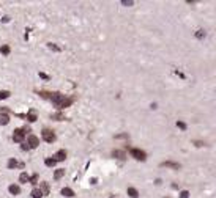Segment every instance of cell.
<instances>
[{
    "mask_svg": "<svg viewBox=\"0 0 216 198\" xmlns=\"http://www.w3.org/2000/svg\"><path fill=\"white\" fill-rule=\"evenodd\" d=\"M40 96L41 97H47L49 101L59 109V110H62V109H66V107H69L71 104L74 102V97H66L65 94H62V93H46V91H40Z\"/></svg>",
    "mask_w": 216,
    "mask_h": 198,
    "instance_id": "6da1fadb",
    "label": "cell"
},
{
    "mask_svg": "<svg viewBox=\"0 0 216 198\" xmlns=\"http://www.w3.org/2000/svg\"><path fill=\"white\" fill-rule=\"evenodd\" d=\"M131 156H133L136 160H140V162H143V160L147 159V154H145V151L139 150V148H133V150H131Z\"/></svg>",
    "mask_w": 216,
    "mask_h": 198,
    "instance_id": "7a4b0ae2",
    "label": "cell"
},
{
    "mask_svg": "<svg viewBox=\"0 0 216 198\" xmlns=\"http://www.w3.org/2000/svg\"><path fill=\"white\" fill-rule=\"evenodd\" d=\"M41 135H43V140L47 142V143L55 142V134H54V131H51V129H43Z\"/></svg>",
    "mask_w": 216,
    "mask_h": 198,
    "instance_id": "3957f363",
    "label": "cell"
},
{
    "mask_svg": "<svg viewBox=\"0 0 216 198\" xmlns=\"http://www.w3.org/2000/svg\"><path fill=\"white\" fill-rule=\"evenodd\" d=\"M24 137H26V132H24L22 129H14L13 132V140L16 143H22L24 142Z\"/></svg>",
    "mask_w": 216,
    "mask_h": 198,
    "instance_id": "277c9868",
    "label": "cell"
},
{
    "mask_svg": "<svg viewBox=\"0 0 216 198\" xmlns=\"http://www.w3.org/2000/svg\"><path fill=\"white\" fill-rule=\"evenodd\" d=\"M29 148H32V150H35V148H38V145H40V138L36 137V135H33V134H30L29 135Z\"/></svg>",
    "mask_w": 216,
    "mask_h": 198,
    "instance_id": "5b68a950",
    "label": "cell"
},
{
    "mask_svg": "<svg viewBox=\"0 0 216 198\" xmlns=\"http://www.w3.org/2000/svg\"><path fill=\"white\" fill-rule=\"evenodd\" d=\"M161 167H167V168H172V170H180V164L172 162V160H166V162H162Z\"/></svg>",
    "mask_w": 216,
    "mask_h": 198,
    "instance_id": "8992f818",
    "label": "cell"
},
{
    "mask_svg": "<svg viewBox=\"0 0 216 198\" xmlns=\"http://www.w3.org/2000/svg\"><path fill=\"white\" fill-rule=\"evenodd\" d=\"M21 118H26L27 121H30V123H35L36 121V113H35V110H30L27 115H19Z\"/></svg>",
    "mask_w": 216,
    "mask_h": 198,
    "instance_id": "52a82bcc",
    "label": "cell"
},
{
    "mask_svg": "<svg viewBox=\"0 0 216 198\" xmlns=\"http://www.w3.org/2000/svg\"><path fill=\"white\" fill-rule=\"evenodd\" d=\"M54 159H55V162H62V160H65V159H66V151H65V150L57 151L55 156H54Z\"/></svg>",
    "mask_w": 216,
    "mask_h": 198,
    "instance_id": "ba28073f",
    "label": "cell"
},
{
    "mask_svg": "<svg viewBox=\"0 0 216 198\" xmlns=\"http://www.w3.org/2000/svg\"><path fill=\"white\" fill-rule=\"evenodd\" d=\"M16 167L24 168V162H17L16 159H10L8 160V168H16Z\"/></svg>",
    "mask_w": 216,
    "mask_h": 198,
    "instance_id": "9c48e42d",
    "label": "cell"
},
{
    "mask_svg": "<svg viewBox=\"0 0 216 198\" xmlns=\"http://www.w3.org/2000/svg\"><path fill=\"white\" fill-rule=\"evenodd\" d=\"M10 123V116L7 115V113H2L0 112V126H7Z\"/></svg>",
    "mask_w": 216,
    "mask_h": 198,
    "instance_id": "30bf717a",
    "label": "cell"
},
{
    "mask_svg": "<svg viewBox=\"0 0 216 198\" xmlns=\"http://www.w3.org/2000/svg\"><path fill=\"white\" fill-rule=\"evenodd\" d=\"M8 190H10L11 195H19V193H21V187L16 186V184H11V186L8 187Z\"/></svg>",
    "mask_w": 216,
    "mask_h": 198,
    "instance_id": "8fae6325",
    "label": "cell"
},
{
    "mask_svg": "<svg viewBox=\"0 0 216 198\" xmlns=\"http://www.w3.org/2000/svg\"><path fill=\"white\" fill-rule=\"evenodd\" d=\"M112 156H114V157H117V159H120V160H123V159L126 157L125 151H120V150H115V151L112 153Z\"/></svg>",
    "mask_w": 216,
    "mask_h": 198,
    "instance_id": "7c38bea8",
    "label": "cell"
},
{
    "mask_svg": "<svg viewBox=\"0 0 216 198\" xmlns=\"http://www.w3.org/2000/svg\"><path fill=\"white\" fill-rule=\"evenodd\" d=\"M40 186H41V189H40V190H41L43 196H44V195H49V184H47V182H41Z\"/></svg>",
    "mask_w": 216,
    "mask_h": 198,
    "instance_id": "4fadbf2b",
    "label": "cell"
},
{
    "mask_svg": "<svg viewBox=\"0 0 216 198\" xmlns=\"http://www.w3.org/2000/svg\"><path fill=\"white\" fill-rule=\"evenodd\" d=\"M62 195H65V196H68V198H73V196H74V192L71 190L69 187H65V189H62Z\"/></svg>",
    "mask_w": 216,
    "mask_h": 198,
    "instance_id": "5bb4252c",
    "label": "cell"
},
{
    "mask_svg": "<svg viewBox=\"0 0 216 198\" xmlns=\"http://www.w3.org/2000/svg\"><path fill=\"white\" fill-rule=\"evenodd\" d=\"M128 195H129L131 198H137V196H139V192H137V189H134V187H128Z\"/></svg>",
    "mask_w": 216,
    "mask_h": 198,
    "instance_id": "9a60e30c",
    "label": "cell"
},
{
    "mask_svg": "<svg viewBox=\"0 0 216 198\" xmlns=\"http://www.w3.org/2000/svg\"><path fill=\"white\" fill-rule=\"evenodd\" d=\"M63 176H65V170H63V168L55 170V173H54V178H55V179H60V178H63Z\"/></svg>",
    "mask_w": 216,
    "mask_h": 198,
    "instance_id": "2e32d148",
    "label": "cell"
},
{
    "mask_svg": "<svg viewBox=\"0 0 216 198\" xmlns=\"http://www.w3.org/2000/svg\"><path fill=\"white\" fill-rule=\"evenodd\" d=\"M0 52H2L3 55H10V52H11V49H10V46H8V44H3L2 47H0Z\"/></svg>",
    "mask_w": 216,
    "mask_h": 198,
    "instance_id": "e0dca14e",
    "label": "cell"
},
{
    "mask_svg": "<svg viewBox=\"0 0 216 198\" xmlns=\"http://www.w3.org/2000/svg\"><path fill=\"white\" fill-rule=\"evenodd\" d=\"M29 175H27V173H21V176H19V181L22 182V184H27L29 182Z\"/></svg>",
    "mask_w": 216,
    "mask_h": 198,
    "instance_id": "ac0fdd59",
    "label": "cell"
},
{
    "mask_svg": "<svg viewBox=\"0 0 216 198\" xmlns=\"http://www.w3.org/2000/svg\"><path fill=\"white\" fill-rule=\"evenodd\" d=\"M51 118H52V119H55V121H62V119H65V115L59 112V113H54V115H51Z\"/></svg>",
    "mask_w": 216,
    "mask_h": 198,
    "instance_id": "d6986e66",
    "label": "cell"
},
{
    "mask_svg": "<svg viewBox=\"0 0 216 198\" xmlns=\"http://www.w3.org/2000/svg\"><path fill=\"white\" fill-rule=\"evenodd\" d=\"M44 164H46V167H54L57 162H55V159H52V157H47V159L44 160Z\"/></svg>",
    "mask_w": 216,
    "mask_h": 198,
    "instance_id": "ffe728a7",
    "label": "cell"
},
{
    "mask_svg": "<svg viewBox=\"0 0 216 198\" xmlns=\"http://www.w3.org/2000/svg\"><path fill=\"white\" fill-rule=\"evenodd\" d=\"M32 196H33V198H41L43 193H41L40 189H33V190H32Z\"/></svg>",
    "mask_w": 216,
    "mask_h": 198,
    "instance_id": "44dd1931",
    "label": "cell"
},
{
    "mask_svg": "<svg viewBox=\"0 0 216 198\" xmlns=\"http://www.w3.org/2000/svg\"><path fill=\"white\" fill-rule=\"evenodd\" d=\"M29 182H30V184H38V175H36V173H35L33 176L29 178Z\"/></svg>",
    "mask_w": 216,
    "mask_h": 198,
    "instance_id": "7402d4cb",
    "label": "cell"
},
{
    "mask_svg": "<svg viewBox=\"0 0 216 198\" xmlns=\"http://www.w3.org/2000/svg\"><path fill=\"white\" fill-rule=\"evenodd\" d=\"M196 38H197V39L205 38V30H197V32H196Z\"/></svg>",
    "mask_w": 216,
    "mask_h": 198,
    "instance_id": "603a6c76",
    "label": "cell"
},
{
    "mask_svg": "<svg viewBox=\"0 0 216 198\" xmlns=\"http://www.w3.org/2000/svg\"><path fill=\"white\" fill-rule=\"evenodd\" d=\"M47 47H49L51 49V51H55V52H60V47H57L55 44H52V43H49V44H47Z\"/></svg>",
    "mask_w": 216,
    "mask_h": 198,
    "instance_id": "cb8c5ba5",
    "label": "cell"
},
{
    "mask_svg": "<svg viewBox=\"0 0 216 198\" xmlns=\"http://www.w3.org/2000/svg\"><path fill=\"white\" fill-rule=\"evenodd\" d=\"M7 97H10V91H0V99H7Z\"/></svg>",
    "mask_w": 216,
    "mask_h": 198,
    "instance_id": "d4e9b609",
    "label": "cell"
},
{
    "mask_svg": "<svg viewBox=\"0 0 216 198\" xmlns=\"http://www.w3.org/2000/svg\"><path fill=\"white\" fill-rule=\"evenodd\" d=\"M122 5H125V7H131V5H134V2H133V0H122Z\"/></svg>",
    "mask_w": 216,
    "mask_h": 198,
    "instance_id": "484cf974",
    "label": "cell"
},
{
    "mask_svg": "<svg viewBox=\"0 0 216 198\" xmlns=\"http://www.w3.org/2000/svg\"><path fill=\"white\" fill-rule=\"evenodd\" d=\"M177 126H178L181 131H185V129H186V123H183V121H177Z\"/></svg>",
    "mask_w": 216,
    "mask_h": 198,
    "instance_id": "4316f807",
    "label": "cell"
},
{
    "mask_svg": "<svg viewBox=\"0 0 216 198\" xmlns=\"http://www.w3.org/2000/svg\"><path fill=\"white\" fill-rule=\"evenodd\" d=\"M180 198H189V192L188 190H181L180 192Z\"/></svg>",
    "mask_w": 216,
    "mask_h": 198,
    "instance_id": "83f0119b",
    "label": "cell"
},
{
    "mask_svg": "<svg viewBox=\"0 0 216 198\" xmlns=\"http://www.w3.org/2000/svg\"><path fill=\"white\" fill-rule=\"evenodd\" d=\"M22 150H24V151H27V150H30V148H29L27 143H22Z\"/></svg>",
    "mask_w": 216,
    "mask_h": 198,
    "instance_id": "f1b7e54d",
    "label": "cell"
},
{
    "mask_svg": "<svg viewBox=\"0 0 216 198\" xmlns=\"http://www.w3.org/2000/svg\"><path fill=\"white\" fill-rule=\"evenodd\" d=\"M40 77H43V79H49V76H46L44 72H40Z\"/></svg>",
    "mask_w": 216,
    "mask_h": 198,
    "instance_id": "f546056e",
    "label": "cell"
},
{
    "mask_svg": "<svg viewBox=\"0 0 216 198\" xmlns=\"http://www.w3.org/2000/svg\"><path fill=\"white\" fill-rule=\"evenodd\" d=\"M2 22H10V17H8V16H5V17H2Z\"/></svg>",
    "mask_w": 216,
    "mask_h": 198,
    "instance_id": "4dcf8cb0",
    "label": "cell"
},
{
    "mask_svg": "<svg viewBox=\"0 0 216 198\" xmlns=\"http://www.w3.org/2000/svg\"><path fill=\"white\" fill-rule=\"evenodd\" d=\"M205 143H202V142H196V146H204Z\"/></svg>",
    "mask_w": 216,
    "mask_h": 198,
    "instance_id": "1f68e13d",
    "label": "cell"
}]
</instances>
